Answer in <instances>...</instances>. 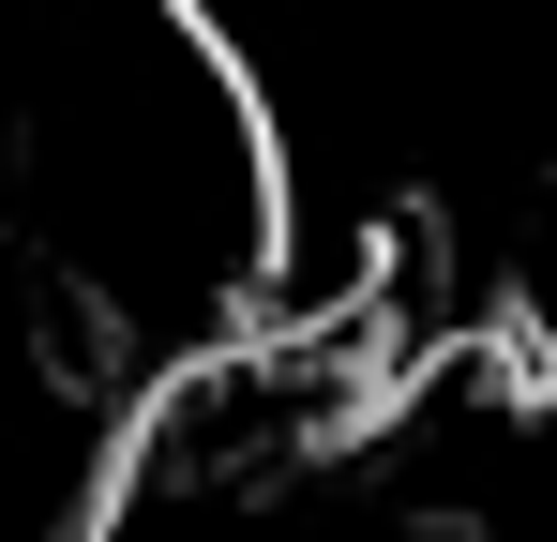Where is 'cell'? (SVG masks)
Segmentation results:
<instances>
[{
  "mask_svg": "<svg viewBox=\"0 0 557 542\" xmlns=\"http://www.w3.org/2000/svg\"><path fill=\"white\" fill-rule=\"evenodd\" d=\"M0 271L136 407L286 301V151L196 0H0Z\"/></svg>",
  "mask_w": 557,
  "mask_h": 542,
  "instance_id": "cell-1",
  "label": "cell"
}]
</instances>
